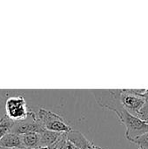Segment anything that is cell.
<instances>
[{"label": "cell", "mask_w": 148, "mask_h": 149, "mask_svg": "<svg viewBox=\"0 0 148 149\" xmlns=\"http://www.w3.org/2000/svg\"><path fill=\"white\" fill-rule=\"evenodd\" d=\"M92 93L100 107L113 111L117 114V117L125 110L122 103V89L92 90Z\"/></svg>", "instance_id": "6da1fadb"}, {"label": "cell", "mask_w": 148, "mask_h": 149, "mask_svg": "<svg viewBox=\"0 0 148 149\" xmlns=\"http://www.w3.org/2000/svg\"><path fill=\"white\" fill-rule=\"evenodd\" d=\"M37 117L40 125L45 130L60 134H68L72 131L71 126H69L61 116L44 108L38 110Z\"/></svg>", "instance_id": "7a4b0ae2"}, {"label": "cell", "mask_w": 148, "mask_h": 149, "mask_svg": "<svg viewBox=\"0 0 148 149\" xmlns=\"http://www.w3.org/2000/svg\"><path fill=\"white\" fill-rule=\"evenodd\" d=\"M118 119L123 125H125L126 128V137L132 142L148 133V123L130 114L126 110L118 116Z\"/></svg>", "instance_id": "3957f363"}, {"label": "cell", "mask_w": 148, "mask_h": 149, "mask_svg": "<svg viewBox=\"0 0 148 149\" xmlns=\"http://www.w3.org/2000/svg\"><path fill=\"white\" fill-rule=\"evenodd\" d=\"M122 103L126 111L133 116H137L140 110L143 107L146 100L143 95L145 89H122Z\"/></svg>", "instance_id": "277c9868"}, {"label": "cell", "mask_w": 148, "mask_h": 149, "mask_svg": "<svg viewBox=\"0 0 148 149\" xmlns=\"http://www.w3.org/2000/svg\"><path fill=\"white\" fill-rule=\"evenodd\" d=\"M5 113L6 116L14 122L23 120L29 115L26 102L21 96L10 97L5 101Z\"/></svg>", "instance_id": "5b68a950"}, {"label": "cell", "mask_w": 148, "mask_h": 149, "mask_svg": "<svg viewBox=\"0 0 148 149\" xmlns=\"http://www.w3.org/2000/svg\"><path fill=\"white\" fill-rule=\"evenodd\" d=\"M45 130L39 123L37 115L33 112H30L26 119L14 122V125L11 128V133L17 135H22L29 133H38L40 134Z\"/></svg>", "instance_id": "8992f818"}, {"label": "cell", "mask_w": 148, "mask_h": 149, "mask_svg": "<svg viewBox=\"0 0 148 149\" xmlns=\"http://www.w3.org/2000/svg\"><path fill=\"white\" fill-rule=\"evenodd\" d=\"M67 140L72 143L77 149H96V147L92 141H88L86 137L79 131H71L66 134Z\"/></svg>", "instance_id": "52a82bcc"}, {"label": "cell", "mask_w": 148, "mask_h": 149, "mask_svg": "<svg viewBox=\"0 0 148 149\" xmlns=\"http://www.w3.org/2000/svg\"><path fill=\"white\" fill-rule=\"evenodd\" d=\"M63 134L56 133L52 131L44 130L39 134L40 142H39V148H50L53 144H55L58 140L61 137Z\"/></svg>", "instance_id": "ba28073f"}, {"label": "cell", "mask_w": 148, "mask_h": 149, "mask_svg": "<svg viewBox=\"0 0 148 149\" xmlns=\"http://www.w3.org/2000/svg\"><path fill=\"white\" fill-rule=\"evenodd\" d=\"M0 146L7 149L23 148L20 135L13 133H9L0 140Z\"/></svg>", "instance_id": "9c48e42d"}, {"label": "cell", "mask_w": 148, "mask_h": 149, "mask_svg": "<svg viewBox=\"0 0 148 149\" xmlns=\"http://www.w3.org/2000/svg\"><path fill=\"white\" fill-rule=\"evenodd\" d=\"M23 148L37 149L39 148V134L38 133H29L20 135Z\"/></svg>", "instance_id": "30bf717a"}, {"label": "cell", "mask_w": 148, "mask_h": 149, "mask_svg": "<svg viewBox=\"0 0 148 149\" xmlns=\"http://www.w3.org/2000/svg\"><path fill=\"white\" fill-rule=\"evenodd\" d=\"M14 125V121L9 119L6 115L0 120V140L7 134L11 132V128Z\"/></svg>", "instance_id": "8fae6325"}, {"label": "cell", "mask_w": 148, "mask_h": 149, "mask_svg": "<svg viewBox=\"0 0 148 149\" xmlns=\"http://www.w3.org/2000/svg\"><path fill=\"white\" fill-rule=\"evenodd\" d=\"M133 143L139 145L141 149H148V133L136 139Z\"/></svg>", "instance_id": "7c38bea8"}, {"label": "cell", "mask_w": 148, "mask_h": 149, "mask_svg": "<svg viewBox=\"0 0 148 149\" xmlns=\"http://www.w3.org/2000/svg\"><path fill=\"white\" fill-rule=\"evenodd\" d=\"M137 118L140 119L143 121L148 122V104L145 103V105L143 106V107L140 110V112L138 113Z\"/></svg>", "instance_id": "4fadbf2b"}, {"label": "cell", "mask_w": 148, "mask_h": 149, "mask_svg": "<svg viewBox=\"0 0 148 149\" xmlns=\"http://www.w3.org/2000/svg\"><path fill=\"white\" fill-rule=\"evenodd\" d=\"M64 149H77L75 148V146L72 144V143H71L70 141H67V143H66V145H65V147L64 148Z\"/></svg>", "instance_id": "5bb4252c"}, {"label": "cell", "mask_w": 148, "mask_h": 149, "mask_svg": "<svg viewBox=\"0 0 148 149\" xmlns=\"http://www.w3.org/2000/svg\"><path fill=\"white\" fill-rule=\"evenodd\" d=\"M143 97H144V99H145V100H146V103L148 104V90H147V92H146V93L143 95Z\"/></svg>", "instance_id": "9a60e30c"}, {"label": "cell", "mask_w": 148, "mask_h": 149, "mask_svg": "<svg viewBox=\"0 0 148 149\" xmlns=\"http://www.w3.org/2000/svg\"><path fill=\"white\" fill-rule=\"evenodd\" d=\"M96 149H102V148H99V147H98V146H97V147H96Z\"/></svg>", "instance_id": "2e32d148"}, {"label": "cell", "mask_w": 148, "mask_h": 149, "mask_svg": "<svg viewBox=\"0 0 148 149\" xmlns=\"http://www.w3.org/2000/svg\"><path fill=\"white\" fill-rule=\"evenodd\" d=\"M17 149H27V148H17Z\"/></svg>", "instance_id": "e0dca14e"}, {"label": "cell", "mask_w": 148, "mask_h": 149, "mask_svg": "<svg viewBox=\"0 0 148 149\" xmlns=\"http://www.w3.org/2000/svg\"><path fill=\"white\" fill-rule=\"evenodd\" d=\"M12 149H17V148H12Z\"/></svg>", "instance_id": "ac0fdd59"}]
</instances>
